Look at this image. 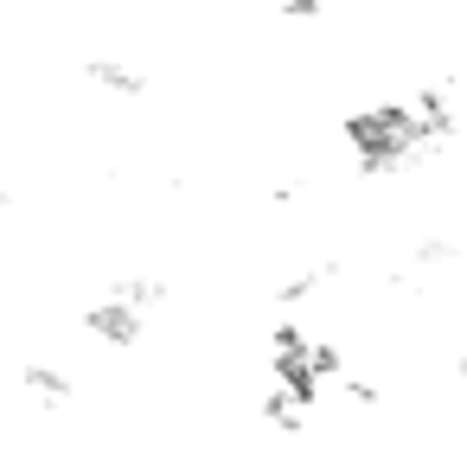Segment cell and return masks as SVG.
Here are the masks:
<instances>
[{
	"label": "cell",
	"instance_id": "cell-1",
	"mask_svg": "<svg viewBox=\"0 0 467 467\" xmlns=\"http://www.w3.org/2000/svg\"><path fill=\"white\" fill-rule=\"evenodd\" d=\"M454 129H461V116H454V97L441 84H422L403 103H365L339 122L358 173H410L422 154L448 148Z\"/></svg>",
	"mask_w": 467,
	"mask_h": 467
},
{
	"label": "cell",
	"instance_id": "cell-2",
	"mask_svg": "<svg viewBox=\"0 0 467 467\" xmlns=\"http://www.w3.org/2000/svg\"><path fill=\"white\" fill-rule=\"evenodd\" d=\"M269 371H275V390H282V397H295L301 410H314L320 390L346 378V358H339L333 339H314L307 327L282 320V327L269 333Z\"/></svg>",
	"mask_w": 467,
	"mask_h": 467
},
{
	"label": "cell",
	"instance_id": "cell-3",
	"mask_svg": "<svg viewBox=\"0 0 467 467\" xmlns=\"http://www.w3.org/2000/svg\"><path fill=\"white\" fill-rule=\"evenodd\" d=\"M84 333H90L97 346H109V352H129V346H141L148 314H135L122 295H97V301L84 307Z\"/></svg>",
	"mask_w": 467,
	"mask_h": 467
},
{
	"label": "cell",
	"instance_id": "cell-4",
	"mask_svg": "<svg viewBox=\"0 0 467 467\" xmlns=\"http://www.w3.org/2000/svg\"><path fill=\"white\" fill-rule=\"evenodd\" d=\"M20 390L58 410V403H71V397H78V378H71L58 358H26V365H20Z\"/></svg>",
	"mask_w": 467,
	"mask_h": 467
},
{
	"label": "cell",
	"instance_id": "cell-5",
	"mask_svg": "<svg viewBox=\"0 0 467 467\" xmlns=\"http://www.w3.org/2000/svg\"><path fill=\"white\" fill-rule=\"evenodd\" d=\"M84 84H97L103 97H148V71H135L129 58H84Z\"/></svg>",
	"mask_w": 467,
	"mask_h": 467
},
{
	"label": "cell",
	"instance_id": "cell-6",
	"mask_svg": "<svg viewBox=\"0 0 467 467\" xmlns=\"http://www.w3.org/2000/svg\"><path fill=\"white\" fill-rule=\"evenodd\" d=\"M109 295H122L135 314H154V307H167V295H173V288H167L161 275H116V282H109Z\"/></svg>",
	"mask_w": 467,
	"mask_h": 467
},
{
	"label": "cell",
	"instance_id": "cell-7",
	"mask_svg": "<svg viewBox=\"0 0 467 467\" xmlns=\"http://www.w3.org/2000/svg\"><path fill=\"white\" fill-rule=\"evenodd\" d=\"M263 422H269V429H282V435H301V429H307V410L269 384V390H263Z\"/></svg>",
	"mask_w": 467,
	"mask_h": 467
},
{
	"label": "cell",
	"instance_id": "cell-8",
	"mask_svg": "<svg viewBox=\"0 0 467 467\" xmlns=\"http://www.w3.org/2000/svg\"><path fill=\"white\" fill-rule=\"evenodd\" d=\"M327 275H333V263H314V269H301V275H288V282L275 288V301H282V307H301L307 295H320V288H327Z\"/></svg>",
	"mask_w": 467,
	"mask_h": 467
},
{
	"label": "cell",
	"instance_id": "cell-9",
	"mask_svg": "<svg viewBox=\"0 0 467 467\" xmlns=\"http://www.w3.org/2000/svg\"><path fill=\"white\" fill-rule=\"evenodd\" d=\"M448 256H454V237H422L416 244V269H441Z\"/></svg>",
	"mask_w": 467,
	"mask_h": 467
},
{
	"label": "cell",
	"instance_id": "cell-10",
	"mask_svg": "<svg viewBox=\"0 0 467 467\" xmlns=\"http://www.w3.org/2000/svg\"><path fill=\"white\" fill-rule=\"evenodd\" d=\"M454 378H461V384H467V352H461V358H454Z\"/></svg>",
	"mask_w": 467,
	"mask_h": 467
}]
</instances>
